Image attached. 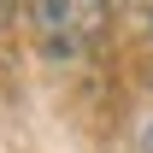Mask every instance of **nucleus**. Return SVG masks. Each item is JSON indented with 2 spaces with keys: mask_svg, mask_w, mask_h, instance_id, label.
Instances as JSON below:
<instances>
[{
  "mask_svg": "<svg viewBox=\"0 0 153 153\" xmlns=\"http://www.w3.org/2000/svg\"><path fill=\"white\" fill-rule=\"evenodd\" d=\"M18 6H24V0H0V30H6V24L18 18Z\"/></svg>",
  "mask_w": 153,
  "mask_h": 153,
  "instance_id": "f03ea898",
  "label": "nucleus"
},
{
  "mask_svg": "<svg viewBox=\"0 0 153 153\" xmlns=\"http://www.w3.org/2000/svg\"><path fill=\"white\" fill-rule=\"evenodd\" d=\"M106 24H112V0H30V30L47 59L94 53Z\"/></svg>",
  "mask_w": 153,
  "mask_h": 153,
  "instance_id": "f257e3e1",
  "label": "nucleus"
},
{
  "mask_svg": "<svg viewBox=\"0 0 153 153\" xmlns=\"http://www.w3.org/2000/svg\"><path fill=\"white\" fill-rule=\"evenodd\" d=\"M141 153H153V118L141 124Z\"/></svg>",
  "mask_w": 153,
  "mask_h": 153,
  "instance_id": "7ed1b4c3",
  "label": "nucleus"
}]
</instances>
